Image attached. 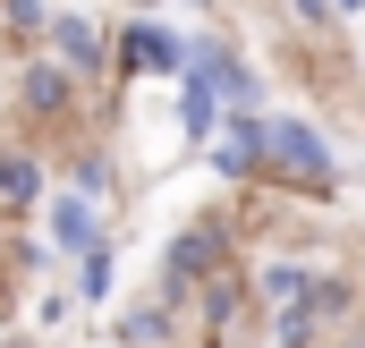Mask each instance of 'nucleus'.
Listing matches in <instances>:
<instances>
[{"instance_id": "obj_3", "label": "nucleus", "mask_w": 365, "mask_h": 348, "mask_svg": "<svg viewBox=\"0 0 365 348\" xmlns=\"http://www.w3.org/2000/svg\"><path fill=\"white\" fill-rule=\"evenodd\" d=\"M264 153H272V145H264V119H247V111H238V128L221 136V170H230V178H247Z\"/></svg>"}, {"instance_id": "obj_2", "label": "nucleus", "mask_w": 365, "mask_h": 348, "mask_svg": "<svg viewBox=\"0 0 365 348\" xmlns=\"http://www.w3.org/2000/svg\"><path fill=\"white\" fill-rule=\"evenodd\" d=\"M128 68H153V77H170V68H187V43L170 34V26H136V34H128Z\"/></svg>"}, {"instance_id": "obj_6", "label": "nucleus", "mask_w": 365, "mask_h": 348, "mask_svg": "<svg viewBox=\"0 0 365 348\" xmlns=\"http://www.w3.org/2000/svg\"><path fill=\"white\" fill-rule=\"evenodd\" d=\"M60 51H68L77 68H93V60H102V43H93V26H86V17H60Z\"/></svg>"}, {"instance_id": "obj_5", "label": "nucleus", "mask_w": 365, "mask_h": 348, "mask_svg": "<svg viewBox=\"0 0 365 348\" xmlns=\"http://www.w3.org/2000/svg\"><path fill=\"white\" fill-rule=\"evenodd\" d=\"M51 238H60V247H93V213L77 204V195H68V204H51Z\"/></svg>"}, {"instance_id": "obj_9", "label": "nucleus", "mask_w": 365, "mask_h": 348, "mask_svg": "<svg viewBox=\"0 0 365 348\" xmlns=\"http://www.w3.org/2000/svg\"><path fill=\"white\" fill-rule=\"evenodd\" d=\"M340 9H357V0H340Z\"/></svg>"}, {"instance_id": "obj_1", "label": "nucleus", "mask_w": 365, "mask_h": 348, "mask_svg": "<svg viewBox=\"0 0 365 348\" xmlns=\"http://www.w3.org/2000/svg\"><path fill=\"white\" fill-rule=\"evenodd\" d=\"M264 145H272L280 170H297V187H331V153H323V136H314V128L272 119V128H264Z\"/></svg>"}, {"instance_id": "obj_4", "label": "nucleus", "mask_w": 365, "mask_h": 348, "mask_svg": "<svg viewBox=\"0 0 365 348\" xmlns=\"http://www.w3.org/2000/svg\"><path fill=\"white\" fill-rule=\"evenodd\" d=\"M204 86H230L238 102H255V77H247V68H238L230 51H212V43H204Z\"/></svg>"}, {"instance_id": "obj_7", "label": "nucleus", "mask_w": 365, "mask_h": 348, "mask_svg": "<svg viewBox=\"0 0 365 348\" xmlns=\"http://www.w3.org/2000/svg\"><path fill=\"white\" fill-rule=\"evenodd\" d=\"M0 195H9V204H17V195H34V170H26L17 153H0Z\"/></svg>"}, {"instance_id": "obj_8", "label": "nucleus", "mask_w": 365, "mask_h": 348, "mask_svg": "<svg viewBox=\"0 0 365 348\" xmlns=\"http://www.w3.org/2000/svg\"><path fill=\"white\" fill-rule=\"evenodd\" d=\"M187 128H195V136H204V128H212V86H204V77H195V86H187Z\"/></svg>"}]
</instances>
